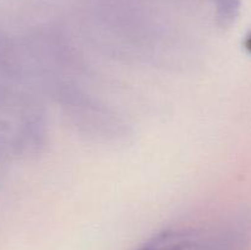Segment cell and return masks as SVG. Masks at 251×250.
<instances>
[{"mask_svg": "<svg viewBox=\"0 0 251 250\" xmlns=\"http://www.w3.org/2000/svg\"><path fill=\"white\" fill-rule=\"evenodd\" d=\"M220 9V14L223 19H232L238 11L239 0H216Z\"/></svg>", "mask_w": 251, "mask_h": 250, "instance_id": "obj_2", "label": "cell"}, {"mask_svg": "<svg viewBox=\"0 0 251 250\" xmlns=\"http://www.w3.org/2000/svg\"><path fill=\"white\" fill-rule=\"evenodd\" d=\"M248 230L240 225L181 228L152 238L137 250H244Z\"/></svg>", "mask_w": 251, "mask_h": 250, "instance_id": "obj_1", "label": "cell"}]
</instances>
